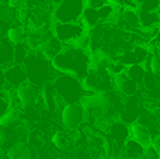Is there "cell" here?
<instances>
[{
	"mask_svg": "<svg viewBox=\"0 0 160 159\" xmlns=\"http://www.w3.org/2000/svg\"><path fill=\"white\" fill-rule=\"evenodd\" d=\"M11 90H0V118L11 109Z\"/></svg>",
	"mask_w": 160,
	"mask_h": 159,
	"instance_id": "cell-27",
	"label": "cell"
},
{
	"mask_svg": "<svg viewBox=\"0 0 160 159\" xmlns=\"http://www.w3.org/2000/svg\"><path fill=\"white\" fill-rule=\"evenodd\" d=\"M59 115H61L62 126L65 127L66 131H78L86 120V114L80 103L63 104L62 109L59 110Z\"/></svg>",
	"mask_w": 160,
	"mask_h": 159,
	"instance_id": "cell-6",
	"label": "cell"
},
{
	"mask_svg": "<svg viewBox=\"0 0 160 159\" xmlns=\"http://www.w3.org/2000/svg\"><path fill=\"white\" fill-rule=\"evenodd\" d=\"M51 142H52L53 146H56L61 151H68L70 148V145L73 144V138L70 137L68 131L58 130V131L53 132L52 138H51Z\"/></svg>",
	"mask_w": 160,
	"mask_h": 159,
	"instance_id": "cell-20",
	"label": "cell"
},
{
	"mask_svg": "<svg viewBox=\"0 0 160 159\" xmlns=\"http://www.w3.org/2000/svg\"><path fill=\"white\" fill-rule=\"evenodd\" d=\"M4 158V154H0V159H3Z\"/></svg>",
	"mask_w": 160,
	"mask_h": 159,
	"instance_id": "cell-40",
	"label": "cell"
},
{
	"mask_svg": "<svg viewBox=\"0 0 160 159\" xmlns=\"http://www.w3.org/2000/svg\"><path fill=\"white\" fill-rule=\"evenodd\" d=\"M142 87H143L146 92H150V90L156 89V87H159V78L155 75H152L150 72H146L145 73V78L143 80H142Z\"/></svg>",
	"mask_w": 160,
	"mask_h": 159,
	"instance_id": "cell-28",
	"label": "cell"
},
{
	"mask_svg": "<svg viewBox=\"0 0 160 159\" xmlns=\"http://www.w3.org/2000/svg\"><path fill=\"white\" fill-rule=\"evenodd\" d=\"M83 8V0H62L59 4L53 6L52 20L53 23H78L80 21Z\"/></svg>",
	"mask_w": 160,
	"mask_h": 159,
	"instance_id": "cell-5",
	"label": "cell"
},
{
	"mask_svg": "<svg viewBox=\"0 0 160 159\" xmlns=\"http://www.w3.org/2000/svg\"><path fill=\"white\" fill-rule=\"evenodd\" d=\"M51 85H52L56 96L61 99L63 104L79 103L83 96L86 95L82 86V80L75 78V76L59 73Z\"/></svg>",
	"mask_w": 160,
	"mask_h": 159,
	"instance_id": "cell-3",
	"label": "cell"
},
{
	"mask_svg": "<svg viewBox=\"0 0 160 159\" xmlns=\"http://www.w3.org/2000/svg\"><path fill=\"white\" fill-rule=\"evenodd\" d=\"M63 47L65 45L62 44L61 41H58V39L52 35L49 39H47V41H45L44 44H42L41 47H39L38 49H35V51H39L41 55L44 56V58H47L48 61H52V59L55 58V56L58 55L62 49H63Z\"/></svg>",
	"mask_w": 160,
	"mask_h": 159,
	"instance_id": "cell-16",
	"label": "cell"
},
{
	"mask_svg": "<svg viewBox=\"0 0 160 159\" xmlns=\"http://www.w3.org/2000/svg\"><path fill=\"white\" fill-rule=\"evenodd\" d=\"M10 25L11 24H8V23L2 21V20H0V38H4L6 37V33H7V30H8Z\"/></svg>",
	"mask_w": 160,
	"mask_h": 159,
	"instance_id": "cell-34",
	"label": "cell"
},
{
	"mask_svg": "<svg viewBox=\"0 0 160 159\" xmlns=\"http://www.w3.org/2000/svg\"><path fill=\"white\" fill-rule=\"evenodd\" d=\"M13 48L6 38H0V66L6 69L7 66L13 65Z\"/></svg>",
	"mask_w": 160,
	"mask_h": 159,
	"instance_id": "cell-19",
	"label": "cell"
},
{
	"mask_svg": "<svg viewBox=\"0 0 160 159\" xmlns=\"http://www.w3.org/2000/svg\"><path fill=\"white\" fill-rule=\"evenodd\" d=\"M86 28L80 21L78 23H53L52 24V34L58 41L63 45H69L75 42L78 38L86 34Z\"/></svg>",
	"mask_w": 160,
	"mask_h": 159,
	"instance_id": "cell-7",
	"label": "cell"
},
{
	"mask_svg": "<svg viewBox=\"0 0 160 159\" xmlns=\"http://www.w3.org/2000/svg\"><path fill=\"white\" fill-rule=\"evenodd\" d=\"M125 69H127V66H124V65H122L118 59H114V61L111 62V64L108 65V68H107L108 73H110L112 78H114V76H117V75H119V73H124Z\"/></svg>",
	"mask_w": 160,
	"mask_h": 159,
	"instance_id": "cell-29",
	"label": "cell"
},
{
	"mask_svg": "<svg viewBox=\"0 0 160 159\" xmlns=\"http://www.w3.org/2000/svg\"><path fill=\"white\" fill-rule=\"evenodd\" d=\"M0 4H7V0H0Z\"/></svg>",
	"mask_w": 160,
	"mask_h": 159,
	"instance_id": "cell-39",
	"label": "cell"
},
{
	"mask_svg": "<svg viewBox=\"0 0 160 159\" xmlns=\"http://www.w3.org/2000/svg\"><path fill=\"white\" fill-rule=\"evenodd\" d=\"M25 34H27L25 27L18 21V20H17L16 23H13V24L8 27V30H7V33H6L4 38L7 39L11 45H18V44H24Z\"/></svg>",
	"mask_w": 160,
	"mask_h": 159,
	"instance_id": "cell-17",
	"label": "cell"
},
{
	"mask_svg": "<svg viewBox=\"0 0 160 159\" xmlns=\"http://www.w3.org/2000/svg\"><path fill=\"white\" fill-rule=\"evenodd\" d=\"M160 0H138L135 3L136 11H159Z\"/></svg>",
	"mask_w": 160,
	"mask_h": 159,
	"instance_id": "cell-26",
	"label": "cell"
},
{
	"mask_svg": "<svg viewBox=\"0 0 160 159\" xmlns=\"http://www.w3.org/2000/svg\"><path fill=\"white\" fill-rule=\"evenodd\" d=\"M44 2H45V3H48V4H51V6H52L53 0H44Z\"/></svg>",
	"mask_w": 160,
	"mask_h": 159,
	"instance_id": "cell-38",
	"label": "cell"
},
{
	"mask_svg": "<svg viewBox=\"0 0 160 159\" xmlns=\"http://www.w3.org/2000/svg\"><path fill=\"white\" fill-rule=\"evenodd\" d=\"M51 65L61 75H70L82 80L90 70V52L70 44L65 45L51 61Z\"/></svg>",
	"mask_w": 160,
	"mask_h": 159,
	"instance_id": "cell-1",
	"label": "cell"
},
{
	"mask_svg": "<svg viewBox=\"0 0 160 159\" xmlns=\"http://www.w3.org/2000/svg\"><path fill=\"white\" fill-rule=\"evenodd\" d=\"M4 156L7 159H37V154L30 144L21 141V142L14 144L4 154Z\"/></svg>",
	"mask_w": 160,
	"mask_h": 159,
	"instance_id": "cell-14",
	"label": "cell"
},
{
	"mask_svg": "<svg viewBox=\"0 0 160 159\" xmlns=\"http://www.w3.org/2000/svg\"><path fill=\"white\" fill-rule=\"evenodd\" d=\"M22 68L27 76V83L37 89H41L45 85L52 83L53 79L59 75L52 68L51 61L44 58L39 51H30L22 64Z\"/></svg>",
	"mask_w": 160,
	"mask_h": 159,
	"instance_id": "cell-2",
	"label": "cell"
},
{
	"mask_svg": "<svg viewBox=\"0 0 160 159\" xmlns=\"http://www.w3.org/2000/svg\"><path fill=\"white\" fill-rule=\"evenodd\" d=\"M114 90H117L122 97H131L141 90V86L133 80H131L124 72L114 76Z\"/></svg>",
	"mask_w": 160,
	"mask_h": 159,
	"instance_id": "cell-12",
	"label": "cell"
},
{
	"mask_svg": "<svg viewBox=\"0 0 160 159\" xmlns=\"http://www.w3.org/2000/svg\"><path fill=\"white\" fill-rule=\"evenodd\" d=\"M138 159H159V154L155 151L153 148H146V151H145V154L142 155L141 158H138Z\"/></svg>",
	"mask_w": 160,
	"mask_h": 159,
	"instance_id": "cell-33",
	"label": "cell"
},
{
	"mask_svg": "<svg viewBox=\"0 0 160 159\" xmlns=\"http://www.w3.org/2000/svg\"><path fill=\"white\" fill-rule=\"evenodd\" d=\"M84 93H107L114 90V78L107 69H90L82 79Z\"/></svg>",
	"mask_w": 160,
	"mask_h": 159,
	"instance_id": "cell-4",
	"label": "cell"
},
{
	"mask_svg": "<svg viewBox=\"0 0 160 159\" xmlns=\"http://www.w3.org/2000/svg\"><path fill=\"white\" fill-rule=\"evenodd\" d=\"M28 54H30V49L25 47V44L14 45V48H13V64L14 65H22Z\"/></svg>",
	"mask_w": 160,
	"mask_h": 159,
	"instance_id": "cell-25",
	"label": "cell"
},
{
	"mask_svg": "<svg viewBox=\"0 0 160 159\" xmlns=\"http://www.w3.org/2000/svg\"><path fill=\"white\" fill-rule=\"evenodd\" d=\"M78 159H94V158L91 156L87 151H80L79 155H78Z\"/></svg>",
	"mask_w": 160,
	"mask_h": 159,
	"instance_id": "cell-36",
	"label": "cell"
},
{
	"mask_svg": "<svg viewBox=\"0 0 160 159\" xmlns=\"http://www.w3.org/2000/svg\"><path fill=\"white\" fill-rule=\"evenodd\" d=\"M21 120V109L11 107L2 118H0V127H14L18 126Z\"/></svg>",
	"mask_w": 160,
	"mask_h": 159,
	"instance_id": "cell-22",
	"label": "cell"
},
{
	"mask_svg": "<svg viewBox=\"0 0 160 159\" xmlns=\"http://www.w3.org/2000/svg\"><path fill=\"white\" fill-rule=\"evenodd\" d=\"M84 2V7H91V8H98L101 6L110 3V0H83Z\"/></svg>",
	"mask_w": 160,
	"mask_h": 159,
	"instance_id": "cell-31",
	"label": "cell"
},
{
	"mask_svg": "<svg viewBox=\"0 0 160 159\" xmlns=\"http://www.w3.org/2000/svg\"><path fill=\"white\" fill-rule=\"evenodd\" d=\"M39 90L37 87L31 86L30 83H24L14 89V93H11V100L17 101V107L21 110H28L35 106L37 100H39Z\"/></svg>",
	"mask_w": 160,
	"mask_h": 159,
	"instance_id": "cell-8",
	"label": "cell"
},
{
	"mask_svg": "<svg viewBox=\"0 0 160 159\" xmlns=\"http://www.w3.org/2000/svg\"><path fill=\"white\" fill-rule=\"evenodd\" d=\"M6 86V82H4V69L0 66V90H3Z\"/></svg>",
	"mask_w": 160,
	"mask_h": 159,
	"instance_id": "cell-35",
	"label": "cell"
},
{
	"mask_svg": "<svg viewBox=\"0 0 160 159\" xmlns=\"http://www.w3.org/2000/svg\"><path fill=\"white\" fill-rule=\"evenodd\" d=\"M110 2L114 3V4H117V6H119V7H122L124 3H125V0H110Z\"/></svg>",
	"mask_w": 160,
	"mask_h": 159,
	"instance_id": "cell-37",
	"label": "cell"
},
{
	"mask_svg": "<svg viewBox=\"0 0 160 159\" xmlns=\"http://www.w3.org/2000/svg\"><path fill=\"white\" fill-rule=\"evenodd\" d=\"M39 96H41L42 106H44V109L47 110L48 113H52L53 114V113L59 111V110L62 109V106H63L62 100L56 96L55 90H53V87L51 83H48V85H45L44 87H41Z\"/></svg>",
	"mask_w": 160,
	"mask_h": 159,
	"instance_id": "cell-11",
	"label": "cell"
},
{
	"mask_svg": "<svg viewBox=\"0 0 160 159\" xmlns=\"http://www.w3.org/2000/svg\"><path fill=\"white\" fill-rule=\"evenodd\" d=\"M148 72H150L152 75L155 76H160V62H159V56L158 55H152L150 58V62H149V69Z\"/></svg>",
	"mask_w": 160,
	"mask_h": 159,
	"instance_id": "cell-30",
	"label": "cell"
},
{
	"mask_svg": "<svg viewBox=\"0 0 160 159\" xmlns=\"http://www.w3.org/2000/svg\"><path fill=\"white\" fill-rule=\"evenodd\" d=\"M139 20V28L145 31H152L159 28L160 16L159 11H136Z\"/></svg>",
	"mask_w": 160,
	"mask_h": 159,
	"instance_id": "cell-15",
	"label": "cell"
},
{
	"mask_svg": "<svg viewBox=\"0 0 160 159\" xmlns=\"http://www.w3.org/2000/svg\"><path fill=\"white\" fill-rule=\"evenodd\" d=\"M128 128H129V138H132L133 141H136V142L141 144L145 148H149L150 144H152L153 134L146 127L139 124L138 121H135L133 124L128 126Z\"/></svg>",
	"mask_w": 160,
	"mask_h": 159,
	"instance_id": "cell-13",
	"label": "cell"
},
{
	"mask_svg": "<svg viewBox=\"0 0 160 159\" xmlns=\"http://www.w3.org/2000/svg\"><path fill=\"white\" fill-rule=\"evenodd\" d=\"M25 3H27V0H7V6H10L11 8H14L17 11L24 8Z\"/></svg>",
	"mask_w": 160,
	"mask_h": 159,
	"instance_id": "cell-32",
	"label": "cell"
},
{
	"mask_svg": "<svg viewBox=\"0 0 160 159\" xmlns=\"http://www.w3.org/2000/svg\"><path fill=\"white\" fill-rule=\"evenodd\" d=\"M0 20L8 23V24H13L18 20V11L7 4H0Z\"/></svg>",
	"mask_w": 160,
	"mask_h": 159,
	"instance_id": "cell-24",
	"label": "cell"
},
{
	"mask_svg": "<svg viewBox=\"0 0 160 159\" xmlns=\"http://www.w3.org/2000/svg\"><path fill=\"white\" fill-rule=\"evenodd\" d=\"M146 148L142 146L141 144H138L136 141H133L132 138H128L127 142L122 146V154L127 159H138L145 154Z\"/></svg>",
	"mask_w": 160,
	"mask_h": 159,
	"instance_id": "cell-18",
	"label": "cell"
},
{
	"mask_svg": "<svg viewBox=\"0 0 160 159\" xmlns=\"http://www.w3.org/2000/svg\"><path fill=\"white\" fill-rule=\"evenodd\" d=\"M145 73H146L145 68L139 64L131 65V66H128L127 69H125V75H127L131 80H133L135 83H138L139 86L142 85V80H143V78H145Z\"/></svg>",
	"mask_w": 160,
	"mask_h": 159,
	"instance_id": "cell-23",
	"label": "cell"
},
{
	"mask_svg": "<svg viewBox=\"0 0 160 159\" xmlns=\"http://www.w3.org/2000/svg\"><path fill=\"white\" fill-rule=\"evenodd\" d=\"M105 135L108 137V140L114 144L115 146V151L118 154L122 149L124 144L127 142V140L129 138V128H128L127 124H124L119 120H114L112 123L108 126V128L105 130ZM115 154V156H117Z\"/></svg>",
	"mask_w": 160,
	"mask_h": 159,
	"instance_id": "cell-9",
	"label": "cell"
},
{
	"mask_svg": "<svg viewBox=\"0 0 160 159\" xmlns=\"http://www.w3.org/2000/svg\"><path fill=\"white\" fill-rule=\"evenodd\" d=\"M80 23H82L83 27L86 28V31H90L91 28L98 25L100 18H98V14H97V8H91V7L83 8L82 17H80Z\"/></svg>",
	"mask_w": 160,
	"mask_h": 159,
	"instance_id": "cell-21",
	"label": "cell"
},
{
	"mask_svg": "<svg viewBox=\"0 0 160 159\" xmlns=\"http://www.w3.org/2000/svg\"><path fill=\"white\" fill-rule=\"evenodd\" d=\"M4 82H6V89L14 90L18 86L27 83V76H25L24 68L22 65H10L4 69Z\"/></svg>",
	"mask_w": 160,
	"mask_h": 159,
	"instance_id": "cell-10",
	"label": "cell"
}]
</instances>
